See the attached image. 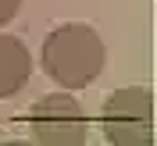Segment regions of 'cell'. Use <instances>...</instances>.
Returning a JSON list of instances; mask_svg holds the SVG:
<instances>
[{"label": "cell", "instance_id": "obj_1", "mask_svg": "<svg viewBox=\"0 0 157 146\" xmlns=\"http://www.w3.org/2000/svg\"><path fill=\"white\" fill-rule=\"evenodd\" d=\"M104 61H107L104 39L97 36L93 25H82V21H68V25H57L54 32H47L43 50H39L43 71L50 75V82L64 89L93 86L104 71Z\"/></svg>", "mask_w": 157, "mask_h": 146}, {"label": "cell", "instance_id": "obj_2", "mask_svg": "<svg viewBox=\"0 0 157 146\" xmlns=\"http://www.w3.org/2000/svg\"><path fill=\"white\" fill-rule=\"evenodd\" d=\"M104 139L111 146H150L154 143V96L147 86L114 89L104 100Z\"/></svg>", "mask_w": 157, "mask_h": 146}, {"label": "cell", "instance_id": "obj_3", "mask_svg": "<svg viewBox=\"0 0 157 146\" xmlns=\"http://www.w3.org/2000/svg\"><path fill=\"white\" fill-rule=\"evenodd\" d=\"M32 143L39 146H82L89 136V121L78 107V100L68 93H54V96L36 100L25 114Z\"/></svg>", "mask_w": 157, "mask_h": 146}, {"label": "cell", "instance_id": "obj_4", "mask_svg": "<svg viewBox=\"0 0 157 146\" xmlns=\"http://www.w3.org/2000/svg\"><path fill=\"white\" fill-rule=\"evenodd\" d=\"M29 75H32V57L25 50V43L18 36L0 32V100L21 93Z\"/></svg>", "mask_w": 157, "mask_h": 146}, {"label": "cell", "instance_id": "obj_5", "mask_svg": "<svg viewBox=\"0 0 157 146\" xmlns=\"http://www.w3.org/2000/svg\"><path fill=\"white\" fill-rule=\"evenodd\" d=\"M21 11V0H0V25H11Z\"/></svg>", "mask_w": 157, "mask_h": 146}]
</instances>
